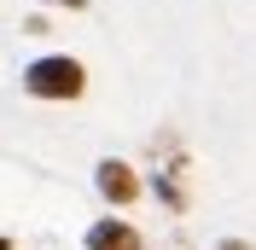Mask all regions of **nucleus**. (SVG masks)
<instances>
[{
	"instance_id": "4",
	"label": "nucleus",
	"mask_w": 256,
	"mask_h": 250,
	"mask_svg": "<svg viewBox=\"0 0 256 250\" xmlns=\"http://www.w3.org/2000/svg\"><path fill=\"white\" fill-rule=\"evenodd\" d=\"M216 250H250V244H244V238H222Z\"/></svg>"
},
{
	"instance_id": "1",
	"label": "nucleus",
	"mask_w": 256,
	"mask_h": 250,
	"mask_svg": "<svg viewBox=\"0 0 256 250\" xmlns=\"http://www.w3.org/2000/svg\"><path fill=\"white\" fill-rule=\"evenodd\" d=\"M24 88H30L35 99H76L82 88H88V70H82L76 58L52 52V58H35L30 70H24Z\"/></svg>"
},
{
	"instance_id": "2",
	"label": "nucleus",
	"mask_w": 256,
	"mask_h": 250,
	"mask_svg": "<svg viewBox=\"0 0 256 250\" xmlns=\"http://www.w3.org/2000/svg\"><path fill=\"white\" fill-rule=\"evenodd\" d=\"M99 192L111 204H134L140 198V174L128 169V163H116V157H105V163H99Z\"/></svg>"
},
{
	"instance_id": "5",
	"label": "nucleus",
	"mask_w": 256,
	"mask_h": 250,
	"mask_svg": "<svg viewBox=\"0 0 256 250\" xmlns=\"http://www.w3.org/2000/svg\"><path fill=\"white\" fill-rule=\"evenodd\" d=\"M58 6H88V0H58Z\"/></svg>"
},
{
	"instance_id": "6",
	"label": "nucleus",
	"mask_w": 256,
	"mask_h": 250,
	"mask_svg": "<svg viewBox=\"0 0 256 250\" xmlns=\"http://www.w3.org/2000/svg\"><path fill=\"white\" fill-rule=\"evenodd\" d=\"M0 250H12V238H0Z\"/></svg>"
},
{
	"instance_id": "3",
	"label": "nucleus",
	"mask_w": 256,
	"mask_h": 250,
	"mask_svg": "<svg viewBox=\"0 0 256 250\" xmlns=\"http://www.w3.org/2000/svg\"><path fill=\"white\" fill-rule=\"evenodd\" d=\"M88 250H146V244H140V233H134L128 221L105 216V221H94V227H88Z\"/></svg>"
}]
</instances>
